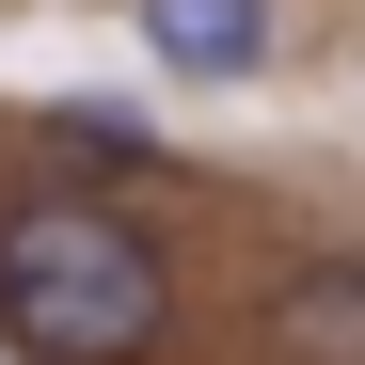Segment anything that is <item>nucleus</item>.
<instances>
[{"label": "nucleus", "mask_w": 365, "mask_h": 365, "mask_svg": "<svg viewBox=\"0 0 365 365\" xmlns=\"http://www.w3.org/2000/svg\"><path fill=\"white\" fill-rule=\"evenodd\" d=\"M0 349L32 365H159L175 270L111 191H16L0 207Z\"/></svg>", "instance_id": "obj_1"}, {"label": "nucleus", "mask_w": 365, "mask_h": 365, "mask_svg": "<svg viewBox=\"0 0 365 365\" xmlns=\"http://www.w3.org/2000/svg\"><path fill=\"white\" fill-rule=\"evenodd\" d=\"M143 48L175 80H255L270 64V0H143Z\"/></svg>", "instance_id": "obj_2"}, {"label": "nucleus", "mask_w": 365, "mask_h": 365, "mask_svg": "<svg viewBox=\"0 0 365 365\" xmlns=\"http://www.w3.org/2000/svg\"><path fill=\"white\" fill-rule=\"evenodd\" d=\"M270 349L286 365H365V270H302L270 302Z\"/></svg>", "instance_id": "obj_3"}]
</instances>
